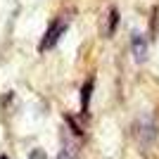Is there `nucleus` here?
<instances>
[{
	"label": "nucleus",
	"mask_w": 159,
	"mask_h": 159,
	"mask_svg": "<svg viewBox=\"0 0 159 159\" xmlns=\"http://www.w3.org/2000/svg\"><path fill=\"white\" fill-rule=\"evenodd\" d=\"M131 48H133V55H135V60H138V62L145 60L147 40H145V36H143V33H133V43H131Z\"/></svg>",
	"instance_id": "f03ea898"
},
{
	"label": "nucleus",
	"mask_w": 159,
	"mask_h": 159,
	"mask_svg": "<svg viewBox=\"0 0 159 159\" xmlns=\"http://www.w3.org/2000/svg\"><path fill=\"white\" fill-rule=\"evenodd\" d=\"M31 159H45L43 150H33V152H31Z\"/></svg>",
	"instance_id": "423d86ee"
},
{
	"label": "nucleus",
	"mask_w": 159,
	"mask_h": 159,
	"mask_svg": "<svg viewBox=\"0 0 159 159\" xmlns=\"http://www.w3.org/2000/svg\"><path fill=\"white\" fill-rule=\"evenodd\" d=\"M64 31H66V19H55L52 24H50V29H48L43 43H40V50H43V52H45V50H52Z\"/></svg>",
	"instance_id": "f257e3e1"
},
{
	"label": "nucleus",
	"mask_w": 159,
	"mask_h": 159,
	"mask_svg": "<svg viewBox=\"0 0 159 159\" xmlns=\"http://www.w3.org/2000/svg\"><path fill=\"white\" fill-rule=\"evenodd\" d=\"M90 90H93V79H88L81 88V109L88 112V105H90Z\"/></svg>",
	"instance_id": "7ed1b4c3"
},
{
	"label": "nucleus",
	"mask_w": 159,
	"mask_h": 159,
	"mask_svg": "<svg viewBox=\"0 0 159 159\" xmlns=\"http://www.w3.org/2000/svg\"><path fill=\"white\" fill-rule=\"evenodd\" d=\"M57 159H76V154L69 150V147H62L60 150V154H57Z\"/></svg>",
	"instance_id": "39448f33"
},
{
	"label": "nucleus",
	"mask_w": 159,
	"mask_h": 159,
	"mask_svg": "<svg viewBox=\"0 0 159 159\" xmlns=\"http://www.w3.org/2000/svg\"><path fill=\"white\" fill-rule=\"evenodd\" d=\"M116 24H119V10H116V7H112V10H109V19H107V36H112L114 31H116Z\"/></svg>",
	"instance_id": "20e7f679"
},
{
	"label": "nucleus",
	"mask_w": 159,
	"mask_h": 159,
	"mask_svg": "<svg viewBox=\"0 0 159 159\" xmlns=\"http://www.w3.org/2000/svg\"><path fill=\"white\" fill-rule=\"evenodd\" d=\"M0 159H7V157H0Z\"/></svg>",
	"instance_id": "0eeeda50"
}]
</instances>
